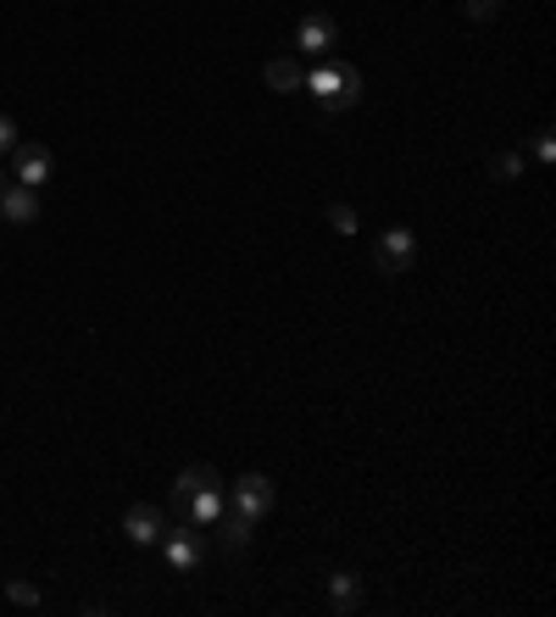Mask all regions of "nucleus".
Wrapping results in <instances>:
<instances>
[{
  "label": "nucleus",
  "mask_w": 556,
  "mask_h": 617,
  "mask_svg": "<svg viewBox=\"0 0 556 617\" xmlns=\"http://www.w3.org/2000/svg\"><path fill=\"white\" fill-rule=\"evenodd\" d=\"M317 95V106L323 112H351L362 101V73L351 62H334V56H323V67H306V84Z\"/></svg>",
  "instance_id": "f257e3e1"
},
{
  "label": "nucleus",
  "mask_w": 556,
  "mask_h": 617,
  "mask_svg": "<svg viewBox=\"0 0 556 617\" xmlns=\"http://www.w3.org/2000/svg\"><path fill=\"white\" fill-rule=\"evenodd\" d=\"M156 545H162V556H167V567H173V574H195V567L206 562V545H212V534H201L195 524H167Z\"/></svg>",
  "instance_id": "f03ea898"
},
{
  "label": "nucleus",
  "mask_w": 556,
  "mask_h": 617,
  "mask_svg": "<svg viewBox=\"0 0 556 617\" xmlns=\"http://www.w3.org/2000/svg\"><path fill=\"white\" fill-rule=\"evenodd\" d=\"M295 45H301V56H334V45H340V23L329 12H306L301 28H295Z\"/></svg>",
  "instance_id": "7ed1b4c3"
},
{
  "label": "nucleus",
  "mask_w": 556,
  "mask_h": 617,
  "mask_svg": "<svg viewBox=\"0 0 556 617\" xmlns=\"http://www.w3.org/2000/svg\"><path fill=\"white\" fill-rule=\"evenodd\" d=\"M201 490H223V479H217L212 462H190V467L173 479V517H167V524H184V501L201 495Z\"/></svg>",
  "instance_id": "20e7f679"
},
{
  "label": "nucleus",
  "mask_w": 556,
  "mask_h": 617,
  "mask_svg": "<svg viewBox=\"0 0 556 617\" xmlns=\"http://www.w3.org/2000/svg\"><path fill=\"white\" fill-rule=\"evenodd\" d=\"M162 529H167V512L151 506V501H134V506L123 512V534H128L134 545H156Z\"/></svg>",
  "instance_id": "39448f33"
},
{
  "label": "nucleus",
  "mask_w": 556,
  "mask_h": 617,
  "mask_svg": "<svg viewBox=\"0 0 556 617\" xmlns=\"http://www.w3.org/2000/svg\"><path fill=\"white\" fill-rule=\"evenodd\" d=\"M12 167H17V184L39 189L51 178V146H39V139H17L12 146Z\"/></svg>",
  "instance_id": "423d86ee"
},
{
  "label": "nucleus",
  "mask_w": 556,
  "mask_h": 617,
  "mask_svg": "<svg viewBox=\"0 0 556 617\" xmlns=\"http://www.w3.org/2000/svg\"><path fill=\"white\" fill-rule=\"evenodd\" d=\"M379 273H406L417 262V240H412V228H384L379 234Z\"/></svg>",
  "instance_id": "0eeeda50"
},
{
  "label": "nucleus",
  "mask_w": 556,
  "mask_h": 617,
  "mask_svg": "<svg viewBox=\"0 0 556 617\" xmlns=\"http://www.w3.org/2000/svg\"><path fill=\"white\" fill-rule=\"evenodd\" d=\"M212 534H217V545H223L228 556H240V551L251 545V534H256V517H245V512H235V506H223L217 524H212Z\"/></svg>",
  "instance_id": "6e6552de"
},
{
  "label": "nucleus",
  "mask_w": 556,
  "mask_h": 617,
  "mask_svg": "<svg viewBox=\"0 0 556 617\" xmlns=\"http://www.w3.org/2000/svg\"><path fill=\"white\" fill-rule=\"evenodd\" d=\"M0 217L17 223V228L39 223V189H28V184H0Z\"/></svg>",
  "instance_id": "1a4fd4ad"
},
{
  "label": "nucleus",
  "mask_w": 556,
  "mask_h": 617,
  "mask_svg": "<svg viewBox=\"0 0 556 617\" xmlns=\"http://www.w3.org/2000/svg\"><path fill=\"white\" fill-rule=\"evenodd\" d=\"M262 84H267L273 95H295V89L306 84V62L290 56V51H285V56H267V62H262Z\"/></svg>",
  "instance_id": "9d476101"
},
{
  "label": "nucleus",
  "mask_w": 556,
  "mask_h": 617,
  "mask_svg": "<svg viewBox=\"0 0 556 617\" xmlns=\"http://www.w3.org/2000/svg\"><path fill=\"white\" fill-rule=\"evenodd\" d=\"M235 512L267 517V512H273V479H262V473H245V479L235 484Z\"/></svg>",
  "instance_id": "9b49d317"
},
{
  "label": "nucleus",
  "mask_w": 556,
  "mask_h": 617,
  "mask_svg": "<svg viewBox=\"0 0 556 617\" xmlns=\"http://www.w3.org/2000/svg\"><path fill=\"white\" fill-rule=\"evenodd\" d=\"M329 606H334V612H362V606H367L362 579H356V574H334V579H329Z\"/></svg>",
  "instance_id": "f8f14e48"
},
{
  "label": "nucleus",
  "mask_w": 556,
  "mask_h": 617,
  "mask_svg": "<svg viewBox=\"0 0 556 617\" xmlns=\"http://www.w3.org/2000/svg\"><path fill=\"white\" fill-rule=\"evenodd\" d=\"M7 601H12V606H39V584H28V579H12V584H7Z\"/></svg>",
  "instance_id": "ddd939ff"
},
{
  "label": "nucleus",
  "mask_w": 556,
  "mask_h": 617,
  "mask_svg": "<svg viewBox=\"0 0 556 617\" xmlns=\"http://www.w3.org/2000/svg\"><path fill=\"white\" fill-rule=\"evenodd\" d=\"M329 228H334V234H356V212H351L345 201H334V206H329Z\"/></svg>",
  "instance_id": "4468645a"
},
{
  "label": "nucleus",
  "mask_w": 556,
  "mask_h": 617,
  "mask_svg": "<svg viewBox=\"0 0 556 617\" xmlns=\"http://www.w3.org/2000/svg\"><path fill=\"white\" fill-rule=\"evenodd\" d=\"M462 12H468L473 23H490V17L501 12V0H462Z\"/></svg>",
  "instance_id": "2eb2a0df"
},
{
  "label": "nucleus",
  "mask_w": 556,
  "mask_h": 617,
  "mask_svg": "<svg viewBox=\"0 0 556 617\" xmlns=\"http://www.w3.org/2000/svg\"><path fill=\"white\" fill-rule=\"evenodd\" d=\"M534 162H540V167H551V162H556V139H551V128H540V134H534Z\"/></svg>",
  "instance_id": "dca6fc26"
},
{
  "label": "nucleus",
  "mask_w": 556,
  "mask_h": 617,
  "mask_svg": "<svg viewBox=\"0 0 556 617\" xmlns=\"http://www.w3.org/2000/svg\"><path fill=\"white\" fill-rule=\"evenodd\" d=\"M518 173H523V156L518 151H501L495 156V178H518Z\"/></svg>",
  "instance_id": "f3484780"
},
{
  "label": "nucleus",
  "mask_w": 556,
  "mask_h": 617,
  "mask_svg": "<svg viewBox=\"0 0 556 617\" xmlns=\"http://www.w3.org/2000/svg\"><path fill=\"white\" fill-rule=\"evenodd\" d=\"M17 139H23V134H17V123H12L7 112H0V151H12V146H17Z\"/></svg>",
  "instance_id": "a211bd4d"
}]
</instances>
